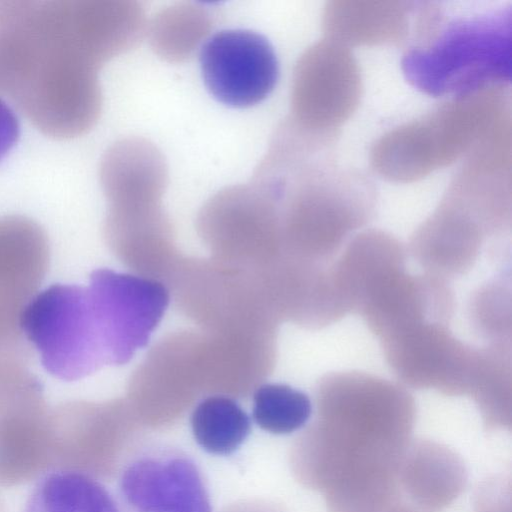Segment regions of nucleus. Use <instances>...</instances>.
Returning <instances> with one entry per match:
<instances>
[{"label":"nucleus","instance_id":"obj_26","mask_svg":"<svg viewBox=\"0 0 512 512\" xmlns=\"http://www.w3.org/2000/svg\"><path fill=\"white\" fill-rule=\"evenodd\" d=\"M0 512H6L5 504L1 497H0Z\"/></svg>","mask_w":512,"mask_h":512},{"label":"nucleus","instance_id":"obj_11","mask_svg":"<svg viewBox=\"0 0 512 512\" xmlns=\"http://www.w3.org/2000/svg\"><path fill=\"white\" fill-rule=\"evenodd\" d=\"M200 69L210 94L235 108L263 101L279 76L273 46L263 35L244 29L223 30L207 39Z\"/></svg>","mask_w":512,"mask_h":512},{"label":"nucleus","instance_id":"obj_10","mask_svg":"<svg viewBox=\"0 0 512 512\" xmlns=\"http://www.w3.org/2000/svg\"><path fill=\"white\" fill-rule=\"evenodd\" d=\"M473 139L468 114L451 101L425 118L384 135L374 145L372 164L389 180H417L469 152Z\"/></svg>","mask_w":512,"mask_h":512},{"label":"nucleus","instance_id":"obj_15","mask_svg":"<svg viewBox=\"0 0 512 512\" xmlns=\"http://www.w3.org/2000/svg\"><path fill=\"white\" fill-rule=\"evenodd\" d=\"M397 480L402 499L416 512H443L464 492L468 472L461 456L447 445L412 439Z\"/></svg>","mask_w":512,"mask_h":512},{"label":"nucleus","instance_id":"obj_25","mask_svg":"<svg viewBox=\"0 0 512 512\" xmlns=\"http://www.w3.org/2000/svg\"><path fill=\"white\" fill-rule=\"evenodd\" d=\"M387 512H416L406 502H401Z\"/></svg>","mask_w":512,"mask_h":512},{"label":"nucleus","instance_id":"obj_22","mask_svg":"<svg viewBox=\"0 0 512 512\" xmlns=\"http://www.w3.org/2000/svg\"><path fill=\"white\" fill-rule=\"evenodd\" d=\"M312 408L306 393L285 384L268 383L254 391L252 418L268 433L287 435L306 425Z\"/></svg>","mask_w":512,"mask_h":512},{"label":"nucleus","instance_id":"obj_16","mask_svg":"<svg viewBox=\"0 0 512 512\" xmlns=\"http://www.w3.org/2000/svg\"><path fill=\"white\" fill-rule=\"evenodd\" d=\"M484 230L472 214L447 196L417 231L413 252L435 273L460 274L473 264Z\"/></svg>","mask_w":512,"mask_h":512},{"label":"nucleus","instance_id":"obj_7","mask_svg":"<svg viewBox=\"0 0 512 512\" xmlns=\"http://www.w3.org/2000/svg\"><path fill=\"white\" fill-rule=\"evenodd\" d=\"M51 408L28 366V350L0 353V486L39 479L52 469Z\"/></svg>","mask_w":512,"mask_h":512},{"label":"nucleus","instance_id":"obj_13","mask_svg":"<svg viewBox=\"0 0 512 512\" xmlns=\"http://www.w3.org/2000/svg\"><path fill=\"white\" fill-rule=\"evenodd\" d=\"M383 342L391 366L410 385L449 395L471 392L478 351L455 339L444 323L423 322Z\"/></svg>","mask_w":512,"mask_h":512},{"label":"nucleus","instance_id":"obj_9","mask_svg":"<svg viewBox=\"0 0 512 512\" xmlns=\"http://www.w3.org/2000/svg\"><path fill=\"white\" fill-rule=\"evenodd\" d=\"M361 90L358 65L346 47L319 42L296 65L288 120L308 132L334 135L357 108Z\"/></svg>","mask_w":512,"mask_h":512},{"label":"nucleus","instance_id":"obj_24","mask_svg":"<svg viewBox=\"0 0 512 512\" xmlns=\"http://www.w3.org/2000/svg\"><path fill=\"white\" fill-rule=\"evenodd\" d=\"M19 135V120L14 110L0 96V161L16 144Z\"/></svg>","mask_w":512,"mask_h":512},{"label":"nucleus","instance_id":"obj_19","mask_svg":"<svg viewBox=\"0 0 512 512\" xmlns=\"http://www.w3.org/2000/svg\"><path fill=\"white\" fill-rule=\"evenodd\" d=\"M190 425L197 445L214 456H230L251 433V419L242 406L228 395L205 397L194 407Z\"/></svg>","mask_w":512,"mask_h":512},{"label":"nucleus","instance_id":"obj_14","mask_svg":"<svg viewBox=\"0 0 512 512\" xmlns=\"http://www.w3.org/2000/svg\"><path fill=\"white\" fill-rule=\"evenodd\" d=\"M99 177L108 204L107 223L137 222L163 213L167 166L148 140L130 137L111 145L101 159Z\"/></svg>","mask_w":512,"mask_h":512},{"label":"nucleus","instance_id":"obj_23","mask_svg":"<svg viewBox=\"0 0 512 512\" xmlns=\"http://www.w3.org/2000/svg\"><path fill=\"white\" fill-rule=\"evenodd\" d=\"M475 512H511L510 482L494 477L484 481L474 499Z\"/></svg>","mask_w":512,"mask_h":512},{"label":"nucleus","instance_id":"obj_17","mask_svg":"<svg viewBox=\"0 0 512 512\" xmlns=\"http://www.w3.org/2000/svg\"><path fill=\"white\" fill-rule=\"evenodd\" d=\"M413 7L402 2H331L324 26L329 39L344 44L397 41L408 34Z\"/></svg>","mask_w":512,"mask_h":512},{"label":"nucleus","instance_id":"obj_6","mask_svg":"<svg viewBox=\"0 0 512 512\" xmlns=\"http://www.w3.org/2000/svg\"><path fill=\"white\" fill-rule=\"evenodd\" d=\"M119 512H213L206 474L181 446L147 439L132 446L116 470Z\"/></svg>","mask_w":512,"mask_h":512},{"label":"nucleus","instance_id":"obj_21","mask_svg":"<svg viewBox=\"0 0 512 512\" xmlns=\"http://www.w3.org/2000/svg\"><path fill=\"white\" fill-rule=\"evenodd\" d=\"M499 348L479 351L471 390L490 430L511 426L510 361L509 355Z\"/></svg>","mask_w":512,"mask_h":512},{"label":"nucleus","instance_id":"obj_3","mask_svg":"<svg viewBox=\"0 0 512 512\" xmlns=\"http://www.w3.org/2000/svg\"><path fill=\"white\" fill-rule=\"evenodd\" d=\"M327 144L275 137L253 179L275 204L281 238L308 262L333 255L374 208L370 182L325 159Z\"/></svg>","mask_w":512,"mask_h":512},{"label":"nucleus","instance_id":"obj_1","mask_svg":"<svg viewBox=\"0 0 512 512\" xmlns=\"http://www.w3.org/2000/svg\"><path fill=\"white\" fill-rule=\"evenodd\" d=\"M117 56L97 0L0 1V94L43 134L71 139L98 121L100 67Z\"/></svg>","mask_w":512,"mask_h":512},{"label":"nucleus","instance_id":"obj_8","mask_svg":"<svg viewBox=\"0 0 512 512\" xmlns=\"http://www.w3.org/2000/svg\"><path fill=\"white\" fill-rule=\"evenodd\" d=\"M87 289L106 363L128 362L161 321L169 303L166 287L155 279L98 269Z\"/></svg>","mask_w":512,"mask_h":512},{"label":"nucleus","instance_id":"obj_5","mask_svg":"<svg viewBox=\"0 0 512 512\" xmlns=\"http://www.w3.org/2000/svg\"><path fill=\"white\" fill-rule=\"evenodd\" d=\"M20 325L55 378L79 380L106 364L87 287L49 286L27 304Z\"/></svg>","mask_w":512,"mask_h":512},{"label":"nucleus","instance_id":"obj_20","mask_svg":"<svg viewBox=\"0 0 512 512\" xmlns=\"http://www.w3.org/2000/svg\"><path fill=\"white\" fill-rule=\"evenodd\" d=\"M211 17L202 7L179 4L159 12L151 21L148 34L155 53L169 62L189 59L205 40Z\"/></svg>","mask_w":512,"mask_h":512},{"label":"nucleus","instance_id":"obj_4","mask_svg":"<svg viewBox=\"0 0 512 512\" xmlns=\"http://www.w3.org/2000/svg\"><path fill=\"white\" fill-rule=\"evenodd\" d=\"M412 15L402 70L415 88L459 99L510 83V6L456 10L428 2Z\"/></svg>","mask_w":512,"mask_h":512},{"label":"nucleus","instance_id":"obj_18","mask_svg":"<svg viewBox=\"0 0 512 512\" xmlns=\"http://www.w3.org/2000/svg\"><path fill=\"white\" fill-rule=\"evenodd\" d=\"M24 512H119L114 494L92 475L53 469L38 479Z\"/></svg>","mask_w":512,"mask_h":512},{"label":"nucleus","instance_id":"obj_2","mask_svg":"<svg viewBox=\"0 0 512 512\" xmlns=\"http://www.w3.org/2000/svg\"><path fill=\"white\" fill-rule=\"evenodd\" d=\"M308 431L309 482L329 512H386L402 501L398 470L412 440L415 404L402 387L368 374L324 378Z\"/></svg>","mask_w":512,"mask_h":512},{"label":"nucleus","instance_id":"obj_12","mask_svg":"<svg viewBox=\"0 0 512 512\" xmlns=\"http://www.w3.org/2000/svg\"><path fill=\"white\" fill-rule=\"evenodd\" d=\"M43 228L22 215L0 217V353L27 349L21 316L48 271Z\"/></svg>","mask_w":512,"mask_h":512}]
</instances>
